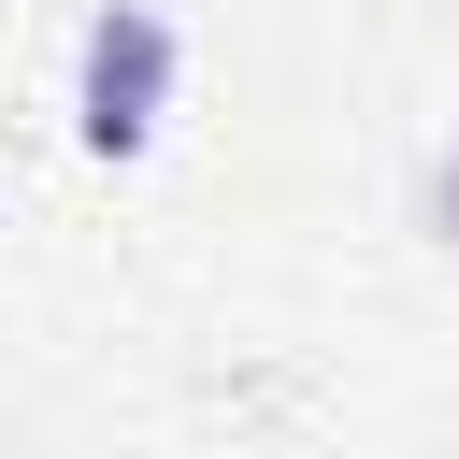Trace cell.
Here are the masks:
<instances>
[{"mask_svg": "<svg viewBox=\"0 0 459 459\" xmlns=\"http://www.w3.org/2000/svg\"><path fill=\"white\" fill-rule=\"evenodd\" d=\"M172 115V14L158 0H100L86 14V57H72V129L86 158H143Z\"/></svg>", "mask_w": 459, "mask_h": 459, "instance_id": "obj_1", "label": "cell"}, {"mask_svg": "<svg viewBox=\"0 0 459 459\" xmlns=\"http://www.w3.org/2000/svg\"><path fill=\"white\" fill-rule=\"evenodd\" d=\"M430 230L459 244V143H445V172H430Z\"/></svg>", "mask_w": 459, "mask_h": 459, "instance_id": "obj_2", "label": "cell"}]
</instances>
